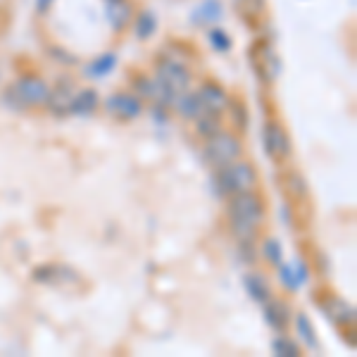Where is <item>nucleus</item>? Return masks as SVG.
<instances>
[{
  "label": "nucleus",
  "mask_w": 357,
  "mask_h": 357,
  "mask_svg": "<svg viewBox=\"0 0 357 357\" xmlns=\"http://www.w3.org/2000/svg\"><path fill=\"white\" fill-rule=\"evenodd\" d=\"M227 200H229L227 205L229 229H231L236 243H241V241H255L264 220H267L264 198L257 193V188H252V191L236 193Z\"/></svg>",
  "instance_id": "f257e3e1"
},
{
  "label": "nucleus",
  "mask_w": 357,
  "mask_h": 357,
  "mask_svg": "<svg viewBox=\"0 0 357 357\" xmlns=\"http://www.w3.org/2000/svg\"><path fill=\"white\" fill-rule=\"evenodd\" d=\"M50 89L53 86L48 84V79H43L38 72H20L15 82L5 89L3 105L15 112L45 107V102L50 98Z\"/></svg>",
  "instance_id": "f03ea898"
},
{
  "label": "nucleus",
  "mask_w": 357,
  "mask_h": 357,
  "mask_svg": "<svg viewBox=\"0 0 357 357\" xmlns=\"http://www.w3.org/2000/svg\"><path fill=\"white\" fill-rule=\"evenodd\" d=\"M153 77L158 79L160 86L169 93L172 98L183 93L193 86V74H191V67L181 60V57L167 53L162 50L160 55H155V62H153Z\"/></svg>",
  "instance_id": "7ed1b4c3"
},
{
  "label": "nucleus",
  "mask_w": 357,
  "mask_h": 357,
  "mask_svg": "<svg viewBox=\"0 0 357 357\" xmlns=\"http://www.w3.org/2000/svg\"><path fill=\"white\" fill-rule=\"evenodd\" d=\"M215 183H217V193H220L222 198H231L236 193L257 188L260 174H257L255 165L245 162V160L241 158V160H234V162H229L224 167H217Z\"/></svg>",
  "instance_id": "20e7f679"
},
{
  "label": "nucleus",
  "mask_w": 357,
  "mask_h": 357,
  "mask_svg": "<svg viewBox=\"0 0 357 357\" xmlns=\"http://www.w3.org/2000/svg\"><path fill=\"white\" fill-rule=\"evenodd\" d=\"M243 158V141L236 131H220L205 141V160L212 167H224Z\"/></svg>",
  "instance_id": "39448f33"
},
{
  "label": "nucleus",
  "mask_w": 357,
  "mask_h": 357,
  "mask_svg": "<svg viewBox=\"0 0 357 357\" xmlns=\"http://www.w3.org/2000/svg\"><path fill=\"white\" fill-rule=\"evenodd\" d=\"M262 146H264V155L276 165H284L291 160L293 143H291V136H289V131H286V126L281 124L279 119H267V122H264Z\"/></svg>",
  "instance_id": "423d86ee"
},
{
  "label": "nucleus",
  "mask_w": 357,
  "mask_h": 357,
  "mask_svg": "<svg viewBox=\"0 0 357 357\" xmlns=\"http://www.w3.org/2000/svg\"><path fill=\"white\" fill-rule=\"evenodd\" d=\"M248 57H250V65L255 69L257 79H260L264 86H272L281 72V62L274 53V45L269 43L267 38H257V41L250 45V50H248Z\"/></svg>",
  "instance_id": "0eeeda50"
},
{
  "label": "nucleus",
  "mask_w": 357,
  "mask_h": 357,
  "mask_svg": "<svg viewBox=\"0 0 357 357\" xmlns=\"http://www.w3.org/2000/svg\"><path fill=\"white\" fill-rule=\"evenodd\" d=\"M33 284H43V286H55L62 291H72L79 289L84 281V276L77 269L67 267V264H41L31 272Z\"/></svg>",
  "instance_id": "6e6552de"
},
{
  "label": "nucleus",
  "mask_w": 357,
  "mask_h": 357,
  "mask_svg": "<svg viewBox=\"0 0 357 357\" xmlns=\"http://www.w3.org/2000/svg\"><path fill=\"white\" fill-rule=\"evenodd\" d=\"M102 110L117 122H134L143 114V100L134 91H114L102 100Z\"/></svg>",
  "instance_id": "1a4fd4ad"
},
{
  "label": "nucleus",
  "mask_w": 357,
  "mask_h": 357,
  "mask_svg": "<svg viewBox=\"0 0 357 357\" xmlns=\"http://www.w3.org/2000/svg\"><path fill=\"white\" fill-rule=\"evenodd\" d=\"M317 305H319V310L326 314V319H329L333 326H338V329L355 326V307L345 301V298L336 296V293H326L324 298H317Z\"/></svg>",
  "instance_id": "9d476101"
},
{
  "label": "nucleus",
  "mask_w": 357,
  "mask_h": 357,
  "mask_svg": "<svg viewBox=\"0 0 357 357\" xmlns=\"http://www.w3.org/2000/svg\"><path fill=\"white\" fill-rule=\"evenodd\" d=\"M195 93H198L200 102H203L205 112L220 114V117L227 112L229 100H231V93H229L220 82H215L212 77L203 79V82L198 84V89H195Z\"/></svg>",
  "instance_id": "9b49d317"
},
{
  "label": "nucleus",
  "mask_w": 357,
  "mask_h": 357,
  "mask_svg": "<svg viewBox=\"0 0 357 357\" xmlns=\"http://www.w3.org/2000/svg\"><path fill=\"white\" fill-rule=\"evenodd\" d=\"M129 84H131V91L141 98V100H153V102H162V105L169 107L172 105V98L167 91L160 86L158 79L153 74H146V72H134L129 77Z\"/></svg>",
  "instance_id": "f8f14e48"
},
{
  "label": "nucleus",
  "mask_w": 357,
  "mask_h": 357,
  "mask_svg": "<svg viewBox=\"0 0 357 357\" xmlns=\"http://www.w3.org/2000/svg\"><path fill=\"white\" fill-rule=\"evenodd\" d=\"M77 86L69 77H62L53 89H50V98L45 102V110H48L53 117H69V110H72V98Z\"/></svg>",
  "instance_id": "ddd939ff"
},
{
  "label": "nucleus",
  "mask_w": 357,
  "mask_h": 357,
  "mask_svg": "<svg viewBox=\"0 0 357 357\" xmlns=\"http://www.w3.org/2000/svg\"><path fill=\"white\" fill-rule=\"evenodd\" d=\"M136 15V8L131 0H117V3H105V22L110 24L114 33H124L131 26Z\"/></svg>",
  "instance_id": "4468645a"
},
{
  "label": "nucleus",
  "mask_w": 357,
  "mask_h": 357,
  "mask_svg": "<svg viewBox=\"0 0 357 357\" xmlns=\"http://www.w3.org/2000/svg\"><path fill=\"white\" fill-rule=\"evenodd\" d=\"M291 319H293V312H291V305L279 301V298H269L264 303V321L267 326H272L276 333H286L291 326Z\"/></svg>",
  "instance_id": "2eb2a0df"
},
{
  "label": "nucleus",
  "mask_w": 357,
  "mask_h": 357,
  "mask_svg": "<svg viewBox=\"0 0 357 357\" xmlns=\"http://www.w3.org/2000/svg\"><path fill=\"white\" fill-rule=\"evenodd\" d=\"M267 0H234V10L238 20L250 29H260L267 20Z\"/></svg>",
  "instance_id": "dca6fc26"
},
{
  "label": "nucleus",
  "mask_w": 357,
  "mask_h": 357,
  "mask_svg": "<svg viewBox=\"0 0 357 357\" xmlns=\"http://www.w3.org/2000/svg\"><path fill=\"white\" fill-rule=\"evenodd\" d=\"M279 186L291 203H305L307 195H310L307 181H305V176L296 169H286L279 178Z\"/></svg>",
  "instance_id": "f3484780"
},
{
  "label": "nucleus",
  "mask_w": 357,
  "mask_h": 357,
  "mask_svg": "<svg viewBox=\"0 0 357 357\" xmlns=\"http://www.w3.org/2000/svg\"><path fill=\"white\" fill-rule=\"evenodd\" d=\"M100 110V96L93 86H84V89H77L74 91V98H72V110L69 114H77V117H91Z\"/></svg>",
  "instance_id": "a211bd4d"
},
{
  "label": "nucleus",
  "mask_w": 357,
  "mask_h": 357,
  "mask_svg": "<svg viewBox=\"0 0 357 357\" xmlns=\"http://www.w3.org/2000/svg\"><path fill=\"white\" fill-rule=\"evenodd\" d=\"M172 107H174V112L181 119H186V122H195L200 114H205L203 102H200V98H198V93H195L193 89H188V91H183V93L174 96Z\"/></svg>",
  "instance_id": "6ab92c4d"
},
{
  "label": "nucleus",
  "mask_w": 357,
  "mask_h": 357,
  "mask_svg": "<svg viewBox=\"0 0 357 357\" xmlns=\"http://www.w3.org/2000/svg\"><path fill=\"white\" fill-rule=\"evenodd\" d=\"M158 29H160V20H158V15H155L151 8H141L134 15V22H131V31H134L136 41L148 43L155 36V33H158Z\"/></svg>",
  "instance_id": "aec40b11"
},
{
  "label": "nucleus",
  "mask_w": 357,
  "mask_h": 357,
  "mask_svg": "<svg viewBox=\"0 0 357 357\" xmlns=\"http://www.w3.org/2000/svg\"><path fill=\"white\" fill-rule=\"evenodd\" d=\"M224 17L222 13V0H203L198 8L191 13V24L195 26H212Z\"/></svg>",
  "instance_id": "412c9836"
},
{
  "label": "nucleus",
  "mask_w": 357,
  "mask_h": 357,
  "mask_svg": "<svg viewBox=\"0 0 357 357\" xmlns=\"http://www.w3.org/2000/svg\"><path fill=\"white\" fill-rule=\"evenodd\" d=\"M117 62H119V57L114 53H102V55L93 57L91 62H86L82 74L89 79H105L117 69Z\"/></svg>",
  "instance_id": "4be33fe9"
},
{
  "label": "nucleus",
  "mask_w": 357,
  "mask_h": 357,
  "mask_svg": "<svg viewBox=\"0 0 357 357\" xmlns=\"http://www.w3.org/2000/svg\"><path fill=\"white\" fill-rule=\"evenodd\" d=\"M243 289L252 301L260 303V305H264L269 298H272V286H269V281L264 274H257V272L245 274L243 276Z\"/></svg>",
  "instance_id": "5701e85b"
},
{
  "label": "nucleus",
  "mask_w": 357,
  "mask_h": 357,
  "mask_svg": "<svg viewBox=\"0 0 357 357\" xmlns=\"http://www.w3.org/2000/svg\"><path fill=\"white\" fill-rule=\"evenodd\" d=\"M224 114H229V119H231V126L236 129V134H245L248 124H250V110H248L243 98H234L231 96V100H229V107H227V112H224Z\"/></svg>",
  "instance_id": "b1692460"
},
{
  "label": "nucleus",
  "mask_w": 357,
  "mask_h": 357,
  "mask_svg": "<svg viewBox=\"0 0 357 357\" xmlns=\"http://www.w3.org/2000/svg\"><path fill=\"white\" fill-rule=\"evenodd\" d=\"M293 319H296V331H298V336H301V341L307 345L310 350H319V338H317L314 324L310 321V317L305 312H298Z\"/></svg>",
  "instance_id": "393cba45"
},
{
  "label": "nucleus",
  "mask_w": 357,
  "mask_h": 357,
  "mask_svg": "<svg viewBox=\"0 0 357 357\" xmlns=\"http://www.w3.org/2000/svg\"><path fill=\"white\" fill-rule=\"evenodd\" d=\"M193 124H195V134L203 138V141H207V138H212L215 134H220L222 131V117L220 114H212V112L200 114Z\"/></svg>",
  "instance_id": "a878e982"
},
{
  "label": "nucleus",
  "mask_w": 357,
  "mask_h": 357,
  "mask_svg": "<svg viewBox=\"0 0 357 357\" xmlns=\"http://www.w3.org/2000/svg\"><path fill=\"white\" fill-rule=\"evenodd\" d=\"M207 41H210L212 48H215L217 53H222V55H227L229 50H231V45H234V38L229 36L227 29H222L220 24L207 26Z\"/></svg>",
  "instance_id": "bb28decb"
},
{
  "label": "nucleus",
  "mask_w": 357,
  "mask_h": 357,
  "mask_svg": "<svg viewBox=\"0 0 357 357\" xmlns=\"http://www.w3.org/2000/svg\"><path fill=\"white\" fill-rule=\"evenodd\" d=\"M262 260L267 262L269 267H279V264L284 262V245H281L279 238H274V236L264 238V243H262Z\"/></svg>",
  "instance_id": "cd10ccee"
},
{
  "label": "nucleus",
  "mask_w": 357,
  "mask_h": 357,
  "mask_svg": "<svg viewBox=\"0 0 357 357\" xmlns=\"http://www.w3.org/2000/svg\"><path fill=\"white\" fill-rule=\"evenodd\" d=\"M272 353L279 355V357H298L301 355V345H298L296 341H293L291 336H276L272 341Z\"/></svg>",
  "instance_id": "c85d7f7f"
},
{
  "label": "nucleus",
  "mask_w": 357,
  "mask_h": 357,
  "mask_svg": "<svg viewBox=\"0 0 357 357\" xmlns=\"http://www.w3.org/2000/svg\"><path fill=\"white\" fill-rule=\"evenodd\" d=\"M276 269H279L281 286H284L286 291L296 293L298 289H301V281H298V276H296V272H293V267H291V264H284V262H281Z\"/></svg>",
  "instance_id": "c756f323"
},
{
  "label": "nucleus",
  "mask_w": 357,
  "mask_h": 357,
  "mask_svg": "<svg viewBox=\"0 0 357 357\" xmlns=\"http://www.w3.org/2000/svg\"><path fill=\"white\" fill-rule=\"evenodd\" d=\"M48 55L53 57V60L60 62L62 67H72L77 65V57L69 53L67 48H62V45H48Z\"/></svg>",
  "instance_id": "7c9ffc66"
},
{
  "label": "nucleus",
  "mask_w": 357,
  "mask_h": 357,
  "mask_svg": "<svg viewBox=\"0 0 357 357\" xmlns=\"http://www.w3.org/2000/svg\"><path fill=\"white\" fill-rule=\"evenodd\" d=\"M238 255L243 257L245 264H255L257 262L255 241H241V243H238Z\"/></svg>",
  "instance_id": "2f4dec72"
},
{
  "label": "nucleus",
  "mask_w": 357,
  "mask_h": 357,
  "mask_svg": "<svg viewBox=\"0 0 357 357\" xmlns=\"http://www.w3.org/2000/svg\"><path fill=\"white\" fill-rule=\"evenodd\" d=\"M291 267H293V272H296L298 281H301V286L307 284V281H310V269H307V262H305L303 257H296V260L291 262Z\"/></svg>",
  "instance_id": "473e14b6"
},
{
  "label": "nucleus",
  "mask_w": 357,
  "mask_h": 357,
  "mask_svg": "<svg viewBox=\"0 0 357 357\" xmlns=\"http://www.w3.org/2000/svg\"><path fill=\"white\" fill-rule=\"evenodd\" d=\"M312 262L317 264V267H319V272H321V274L329 272V262H326V255H324L321 250H317V252H314V260H312Z\"/></svg>",
  "instance_id": "72a5a7b5"
},
{
  "label": "nucleus",
  "mask_w": 357,
  "mask_h": 357,
  "mask_svg": "<svg viewBox=\"0 0 357 357\" xmlns=\"http://www.w3.org/2000/svg\"><path fill=\"white\" fill-rule=\"evenodd\" d=\"M55 5V0H36V13L38 15H48L50 13V8Z\"/></svg>",
  "instance_id": "f704fd0d"
},
{
  "label": "nucleus",
  "mask_w": 357,
  "mask_h": 357,
  "mask_svg": "<svg viewBox=\"0 0 357 357\" xmlns=\"http://www.w3.org/2000/svg\"><path fill=\"white\" fill-rule=\"evenodd\" d=\"M105 3H117V0H105Z\"/></svg>",
  "instance_id": "c9c22d12"
}]
</instances>
